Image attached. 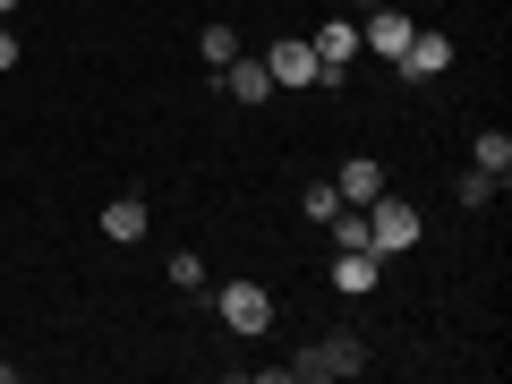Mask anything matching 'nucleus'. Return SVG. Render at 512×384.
Listing matches in <instances>:
<instances>
[{
	"label": "nucleus",
	"mask_w": 512,
	"mask_h": 384,
	"mask_svg": "<svg viewBox=\"0 0 512 384\" xmlns=\"http://www.w3.org/2000/svg\"><path fill=\"white\" fill-rule=\"evenodd\" d=\"M342 376H367V342L359 333H316V342L282 367V384H342Z\"/></svg>",
	"instance_id": "f257e3e1"
},
{
	"label": "nucleus",
	"mask_w": 512,
	"mask_h": 384,
	"mask_svg": "<svg viewBox=\"0 0 512 384\" xmlns=\"http://www.w3.org/2000/svg\"><path fill=\"white\" fill-rule=\"evenodd\" d=\"M419 239H427V222H419V205H410V197L384 188V197L367 205V248H376V256H410Z\"/></svg>",
	"instance_id": "f03ea898"
},
{
	"label": "nucleus",
	"mask_w": 512,
	"mask_h": 384,
	"mask_svg": "<svg viewBox=\"0 0 512 384\" xmlns=\"http://www.w3.org/2000/svg\"><path fill=\"white\" fill-rule=\"evenodd\" d=\"M214 308H222V325H231L239 342H256V333L274 325V291H265V282H222Z\"/></svg>",
	"instance_id": "7ed1b4c3"
},
{
	"label": "nucleus",
	"mask_w": 512,
	"mask_h": 384,
	"mask_svg": "<svg viewBox=\"0 0 512 384\" xmlns=\"http://www.w3.org/2000/svg\"><path fill=\"white\" fill-rule=\"evenodd\" d=\"M453 69V35H444V26H419V35H410V52L393 60V77H402V86H427V77H444Z\"/></svg>",
	"instance_id": "20e7f679"
},
{
	"label": "nucleus",
	"mask_w": 512,
	"mask_h": 384,
	"mask_svg": "<svg viewBox=\"0 0 512 384\" xmlns=\"http://www.w3.org/2000/svg\"><path fill=\"white\" fill-rule=\"evenodd\" d=\"M265 60V77H274V86H325V69H316V43L308 35H282L274 52H256Z\"/></svg>",
	"instance_id": "39448f33"
},
{
	"label": "nucleus",
	"mask_w": 512,
	"mask_h": 384,
	"mask_svg": "<svg viewBox=\"0 0 512 384\" xmlns=\"http://www.w3.org/2000/svg\"><path fill=\"white\" fill-rule=\"evenodd\" d=\"M308 43H316V69H325V86H342L350 60H359V26H350V18H325Z\"/></svg>",
	"instance_id": "423d86ee"
},
{
	"label": "nucleus",
	"mask_w": 512,
	"mask_h": 384,
	"mask_svg": "<svg viewBox=\"0 0 512 384\" xmlns=\"http://www.w3.org/2000/svg\"><path fill=\"white\" fill-rule=\"evenodd\" d=\"M410 35H419V18H410V9H367V52H376V60H402L410 52Z\"/></svg>",
	"instance_id": "0eeeda50"
},
{
	"label": "nucleus",
	"mask_w": 512,
	"mask_h": 384,
	"mask_svg": "<svg viewBox=\"0 0 512 384\" xmlns=\"http://www.w3.org/2000/svg\"><path fill=\"white\" fill-rule=\"evenodd\" d=\"M376 282H384V256L376 248H333V291H342V299H367Z\"/></svg>",
	"instance_id": "6e6552de"
},
{
	"label": "nucleus",
	"mask_w": 512,
	"mask_h": 384,
	"mask_svg": "<svg viewBox=\"0 0 512 384\" xmlns=\"http://www.w3.org/2000/svg\"><path fill=\"white\" fill-rule=\"evenodd\" d=\"M333 188H342V205H376V197H384L393 180H384V163H376V154H342Z\"/></svg>",
	"instance_id": "1a4fd4ad"
},
{
	"label": "nucleus",
	"mask_w": 512,
	"mask_h": 384,
	"mask_svg": "<svg viewBox=\"0 0 512 384\" xmlns=\"http://www.w3.org/2000/svg\"><path fill=\"white\" fill-rule=\"evenodd\" d=\"M222 94H231V103H265V94H274V77H265V60H248V52H239V60H222Z\"/></svg>",
	"instance_id": "9d476101"
},
{
	"label": "nucleus",
	"mask_w": 512,
	"mask_h": 384,
	"mask_svg": "<svg viewBox=\"0 0 512 384\" xmlns=\"http://www.w3.org/2000/svg\"><path fill=\"white\" fill-rule=\"evenodd\" d=\"M146 222H154L146 197H111L103 205V239H120V248H128V239H146Z\"/></svg>",
	"instance_id": "9b49d317"
},
{
	"label": "nucleus",
	"mask_w": 512,
	"mask_h": 384,
	"mask_svg": "<svg viewBox=\"0 0 512 384\" xmlns=\"http://www.w3.org/2000/svg\"><path fill=\"white\" fill-rule=\"evenodd\" d=\"M470 171H487L495 188L512 180V137H504V128H487V137H478V146H470Z\"/></svg>",
	"instance_id": "f8f14e48"
},
{
	"label": "nucleus",
	"mask_w": 512,
	"mask_h": 384,
	"mask_svg": "<svg viewBox=\"0 0 512 384\" xmlns=\"http://www.w3.org/2000/svg\"><path fill=\"white\" fill-rule=\"evenodd\" d=\"M299 214H308V222H333V214H342V188H333V180H308V188H299Z\"/></svg>",
	"instance_id": "ddd939ff"
},
{
	"label": "nucleus",
	"mask_w": 512,
	"mask_h": 384,
	"mask_svg": "<svg viewBox=\"0 0 512 384\" xmlns=\"http://www.w3.org/2000/svg\"><path fill=\"white\" fill-rule=\"evenodd\" d=\"M197 52L214 60V69H222V60H239V26H231V18H214V26L197 35Z\"/></svg>",
	"instance_id": "4468645a"
},
{
	"label": "nucleus",
	"mask_w": 512,
	"mask_h": 384,
	"mask_svg": "<svg viewBox=\"0 0 512 384\" xmlns=\"http://www.w3.org/2000/svg\"><path fill=\"white\" fill-rule=\"evenodd\" d=\"M163 274H171V291H205V256H197V248H171Z\"/></svg>",
	"instance_id": "2eb2a0df"
},
{
	"label": "nucleus",
	"mask_w": 512,
	"mask_h": 384,
	"mask_svg": "<svg viewBox=\"0 0 512 384\" xmlns=\"http://www.w3.org/2000/svg\"><path fill=\"white\" fill-rule=\"evenodd\" d=\"M453 197H461V214H487V205H495V180H487V171H461Z\"/></svg>",
	"instance_id": "dca6fc26"
},
{
	"label": "nucleus",
	"mask_w": 512,
	"mask_h": 384,
	"mask_svg": "<svg viewBox=\"0 0 512 384\" xmlns=\"http://www.w3.org/2000/svg\"><path fill=\"white\" fill-rule=\"evenodd\" d=\"M325 231H333V248H367V205H342Z\"/></svg>",
	"instance_id": "f3484780"
},
{
	"label": "nucleus",
	"mask_w": 512,
	"mask_h": 384,
	"mask_svg": "<svg viewBox=\"0 0 512 384\" xmlns=\"http://www.w3.org/2000/svg\"><path fill=\"white\" fill-rule=\"evenodd\" d=\"M9 69H18V26L0 18V77H9Z\"/></svg>",
	"instance_id": "a211bd4d"
},
{
	"label": "nucleus",
	"mask_w": 512,
	"mask_h": 384,
	"mask_svg": "<svg viewBox=\"0 0 512 384\" xmlns=\"http://www.w3.org/2000/svg\"><path fill=\"white\" fill-rule=\"evenodd\" d=\"M9 9H18V0H0V18H9Z\"/></svg>",
	"instance_id": "6ab92c4d"
}]
</instances>
